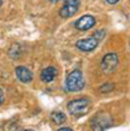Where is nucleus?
<instances>
[{
	"label": "nucleus",
	"instance_id": "obj_11",
	"mask_svg": "<svg viewBox=\"0 0 130 131\" xmlns=\"http://www.w3.org/2000/svg\"><path fill=\"white\" fill-rule=\"evenodd\" d=\"M113 88H115L113 84H104V86L100 87V91L102 92H109V91H112Z\"/></svg>",
	"mask_w": 130,
	"mask_h": 131
},
{
	"label": "nucleus",
	"instance_id": "obj_15",
	"mask_svg": "<svg viewBox=\"0 0 130 131\" xmlns=\"http://www.w3.org/2000/svg\"><path fill=\"white\" fill-rule=\"evenodd\" d=\"M49 2H52V3H56V2H59V0H49Z\"/></svg>",
	"mask_w": 130,
	"mask_h": 131
},
{
	"label": "nucleus",
	"instance_id": "obj_14",
	"mask_svg": "<svg viewBox=\"0 0 130 131\" xmlns=\"http://www.w3.org/2000/svg\"><path fill=\"white\" fill-rule=\"evenodd\" d=\"M3 99H4V95H3V90L0 88V104L3 103Z\"/></svg>",
	"mask_w": 130,
	"mask_h": 131
},
{
	"label": "nucleus",
	"instance_id": "obj_13",
	"mask_svg": "<svg viewBox=\"0 0 130 131\" xmlns=\"http://www.w3.org/2000/svg\"><path fill=\"white\" fill-rule=\"evenodd\" d=\"M105 2H107L108 4H116V3L120 2V0H105Z\"/></svg>",
	"mask_w": 130,
	"mask_h": 131
},
{
	"label": "nucleus",
	"instance_id": "obj_1",
	"mask_svg": "<svg viewBox=\"0 0 130 131\" xmlns=\"http://www.w3.org/2000/svg\"><path fill=\"white\" fill-rule=\"evenodd\" d=\"M65 87L70 92H78V91L83 90L85 78H83V74H82V71L79 69H76V70H73V71H70L68 74Z\"/></svg>",
	"mask_w": 130,
	"mask_h": 131
},
{
	"label": "nucleus",
	"instance_id": "obj_3",
	"mask_svg": "<svg viewBox=\"0 0 130 131\" xmlns=\"http://www.w3.org/2000/svg\"><path fill=\"white\" fill-rule=\"evenodd\" d=\"M118 66V56L116 53H107L103 60H102V64H100V68L104 73L107 74H111L113 73Z\"/></svg>",
	"mask_w": 130,
	"mask_h": 131
},
{
	"label": "nucleus",
	"instance_id": "obj_2",
	"mask_svg": "<svg viewBox=\"0 0 130 131\" xmlns=\"http://www.w3.org/2000/svg\"><path fill=\"white\" fill-rule=\"evenodd\" d=\"M88 106H90V100L86 99V97H81V99H74V100L69 101L66 108H68L70 114L79 116V114L85 113V112L88 109Z\"/></svg>",
	"mask_w": 130,
	"mask_h": 131
},
{
	"label": "nucleus",
	"instance_id": "obj_16",
	"mask_svg": "<svg viewBox=\"0 0 130 131\" xmlns=\"http://www.w3.org/2000/svg\"><path fill=\"white\" fill-rule=\"evenodd\" d=\"M2 5H3V0H0V8H2Z\"/></svg>",
	"mask_w": 130,
	"mask_h": 131
},
{
	"label": "nucleus",
	"instance_id": "obj_9",
	"mask_svg": "<svg viewBox=\"0 0 130 131\" xmlns=\"http://www.w3.org/2000/svg\"><path fill=\"white\" fill-rule=\"evenodd\" d=\"M56 77H57V69L55 66H48V68L43 69V71L41 73V79L46 83H49V82L55 81Z\"/></svg>",
	"mask_w": 130,
	"mask_h": 131
},
{
	"label": "nucleus",
	"instance_id": "obj_12",
	"mask_svg": "<svg viewBox=\"0 0 130 131\" xmlns=\"http://www.w3.org/2000/svg\"><path fill=\"white\" fill-rule=\"evenodd\" d=\"M57 131H73L70 127H61V128H59Z\"/></svg>",
	"mask_w": 130,
	"mask_h": 131
},
{
	"label": "nucleus",
	"instance_id": "obj_8",
	"mask_svg": "<svg viewBox=\"0 0 130 131\" xmlns=\"http://www.w3.org/2000/svg\"><path fill=\"white\" fill-rule=\"evenodd\" d=\"M16 75L24 83H29V82L33 81V73L26 66H17L16 68Z\"/></svg>",
	"mask_w": 130,
	"mask_h": 131
},
{
	"label": "nucleus",
	"instance_id": "obj_5",
	"mask_svg": "<svg viewBox=\"0 0 130 131\" xmlns=\"http://www.w3.org/2000/svg\"><path fill=\"white\" fill-rule=\"evenodd\" d=\"M111 125H112V119L108 114H98L95 118H92L91 122V127L94 131H103Z\"/></svg>",
	"mask_w": 130,
	"mask_h": 131
},
{
	"label": "nucleus",
	"instance_id": "obj_17",
	"mask_svg": "<svg viewBox=\"0 0 130 131\" xmlns=\"http://www.w3.org/2000/svg\"><path fill=\"white\" fill-rule=\"evenodd\" d=\"M25 131H34V130H25Z\"/></svg>",
	"mask_w": 130,
	"mask_h": 131
},
{
	"label": "nucleus",
	"instance_id": "obj_6",
	"mask_svg": "<svg viewBox=\"0 0 130 131\" xmlns=\"http://www.w3.org/2000/svg\"><path fill=\"white\" fill-rule=\"evenodd\" d=\"M96 24V20L94 16L91 14H86L81 18H78V20L76 21V24H74V27L81 30V31H86V30H90L91 27H94Z\"/></svg>",
	"mask_w": 130,
	"mask_h": 131
},
{
	"label": "nucleus",
	"instance_id": "obj_7",
	"mask_svg": "<svg viewBox=\"0 0 130 131\" xmlns=\"http://www.w3.org/2000/svg\"><path fill=\"white\" fill-rule=\"evenodd\" d=\"M98 40L94 38V36H90V38H86V39H81L76 43V47L82 51V52H91L94 51L96 47H98Z\"/></svg>",
	"mask_w": 130,
	"mask_h": 131
},
{
	"label": "nucleus",
	"instance_id": "obj_10",
	"mask_svg": "<svg viewBox=\"0 0 130 131\" xmlns=\"http://www.w3.org/2000/svg\"><path fill=\"white\" fill-rule=\"evenodd\" d=\"M51 118H52V121L56 125H63L66 121V116L63 113V112H59V110L53 112V113L51 114Z\"/></svg>",
	"mask_w": 130,
	"mask_h": 131
},
{
	"label": "nucleus",
	"instance_id": "obj_4",
	"mask_svg": "<svg viewBox=\"0 0 130 131\" xmlns=\"http://www.w3.org/2000/svg\"><path fill=\"white\" fill-rule=\"evenodd\" d=\"M79 0H65L64 2V7L60 9V16L63 18H69L72 16H74L78 9H79Z\"/></svg>",
	"mask_w": 130,
	"mask_h": 131
}]
</instances>
